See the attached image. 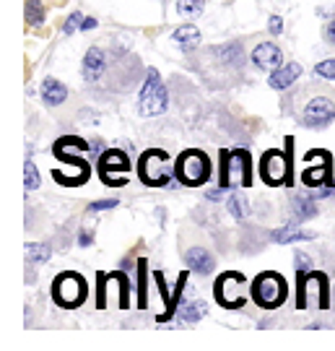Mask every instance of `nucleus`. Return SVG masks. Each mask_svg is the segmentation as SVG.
<instances>
[{"label":"nucleus","mask_w":335,"mask_h":351,"mask_svg":"<svg viewBox=\"0 0 335 351\" xmlns=\"http://www.w3.org/2000/svg\"><path fill=\"white\" fill-rule=\"evenodd\" d=\"M301 73H304V68H301L299 63H284L281 68L271 71V75H268V86L275 88V91H286V88H291L294 84H297L299 78H301Z\"/></svg>","instance_id":"ddd939ff"},{"label":"nucleus","mask_w":335,"mask_h":351,"mask_svg":"<svg viewBox=\"0 0 335 351\" xmlns=\"http://www.w3.org/2000/svg\"><path fill=\"white\" fill-rule=\"evenodd\" d=\"M91 242H94V232H88V229H84V232L78 234V245H81V247H88Z\"/></svg>","instance_id":"58836bf2"},{"label":"nucleus","mask_w":335,"mask_h":351,"mask_svg":"<svg viewBox=\"0 0 335 351\" xmlns=\"http://www.w3.org/2000/svg\"><path fill=\"white\" fill-rule=\"evenodd\" d=\"M136 271H138V307L146 310L149 307V261L140 258Z\"/></svg>","instance_id":"5701e85b"},{"label":"nucleus","mask_w":335,"mask_h":351,"mask_svg":"<svg viewBox=\"0 0 335 351\" xmlns=\"http://www.w3.org/2000/svg\"><path fill=\"white\" fill-rule=\"evenodd\" d=\"M314 75H320L325 81H335V58H325L314 65Z\"/></svg>","instance_id":"2f4dec72"},{"label":"nucleus","mask_w":335,"mask_h":351,"mask_svg":"<svg viewBox=\"0 0 335 351\" xmlns=\"http://www.w3.org/2000/svg\"><path fill=\"white\" fill-rule=\"evenodd\" d=\"M247 284L245 274L239 271H223L221 276L216 278V289H213V297L216 302L226 307V310H242L247 304V297L239 294V289Z\"/></svg>","instance_id":"6e6552de"},{"label":"nucleus","mask_w":335,"mask_h":351,"mask_svg":"<svg viewBox=\"0 0 335 351\" xmlns=\"http://www.w3.org/2000/svg\"><path fill=\"white\" fill-rule=\"evenodd\" d=\"M335 123V99L333 97H325V94H317L312 97L304 110L299 114V125L310 128V130H323V128L333 125Z\"/></svg>","instance_id":"1a4fd4ad"},{"label":"nucleus","mask_w":335,"mask_h":351,"mask_svg":"<svg viewBox=\"0 0 335 351\" xmlns=\"http://www.w3.org/2000/svg\"><path fill=\"white\" fill-rule=\"evenodd\" d=\"M110 71V52L101 47H88L81 63V75L86 84H99Z\"/></svg>","instance_id":"9b49d317"},{"label":"nucleus","mask_w":335,"mask_h":351,"mask_svg":"<svg viewBox=\"0 0 335 351\" xmlns=\"http://www.w3.org/2000/svg\"><path fill=\"white\" fill-rule=\"evenodd\" d=\"M258 175L265 185H294V138H286V149H268L260 156Z\"/></svg>","instance_id":"f257e3e1"},{"label":"nucleus","mask_w":335,"mask_h":351,"mask_svg":"<svg viewBox=\"0 0 335 351\" xmlns=\"http://www.w3.org/2000/svg\"><path fill=\"white\" fill-rule=\"evenodd\" d=\"M232 169H234V164H232V151H221L219 154V185L223 190H232Z\"/></svg>","instance_id":"a878e982"},{"label":"nucleus","mask_w":335,"mask_h":351,"mask_svg":"<svg viewBox=\"0 0 335 351\" xmlns=\"http://www.w3.org/2000/svg\"><path fill=\"white\" fill-rule=\"evenodd\" d=\"M99 21L97 19H91V16H84V21H81V32H91V29H97Z\"/></svg>","instance_id":"ea45409f"},{"label":"nucleus","mask_w":335,"mask_h":351,"mask_svg":"<svg viewBox=\"0 0 335 351\" xmlns=\"http://www.w3.org/2000/svg\"><path fill=\"white\" fill-rule=\"evenodd\" d=\"M97 162H99L101 182L110 185V188H123L125 182H127V172L133 169L130 156L123 149H104Z\"/></svg>","instance_id":"0eeeda50"},{"label":"nucleus","mask_w":335,"mask_h":351,"mask_svg":"<svg viewBox=\"0 0 335 351\" xmlns=\"http://www.w3.org/2000/svg\"><path fill=\"white\" fill-rule=\"evenodd\" d=\"M174 175L177 182L185 188H200L206 182H211L213 175V162L206 151L200 149H187L174 159Z\"/></svg>","instance_id":"f03ea898"},{"label":"nucleus","mask_w":335,"mask_h":351,"mask_svg":"<svg viewBox=\"0 0 335 351\" xmlns=\"http://www.w3.org/2000/svg\"><path fill=\"white\" fill-rule=\"evenodd\" d=\"M206 315H208V302L190 300L179 307V313H177V317H174V323H177V326H190V323H200Z\"/></svg>","instance_id":"aec40b11"},{"label":"nucleus","mask_w":335,"mask_h":351,"mask_svg":"<svg viewBox=\"0 0 335 351\" xmlns=\"http://www.w3.org/2000/svg\"><path fill=\"white\" fill-rule=\"evenodd\" d=\"M281 32H284V19L273 13V16H268V34L271 37H281Z\"/></svg>","instance_id":"c9c22d12"},{"label":"nucleus","mask_w":335,"mask_h":351,"mask_svg":"<svg viewBox=\"0 0 335 351\" xmlns=\"http://www.w3.org/2000/svg\"><path fill=\"white\" fill-rule=\"evenodd\" d=\"M271 239L278 242V245H294V242H310V239H314V232H301L297 221H288L281 229H273Z\"/></svg>","instance_id":"6ab92c4d"},{"label":"nucleus","mask_w":335,"mask_h":351,"mask_svg":"<svg viewBox=\"0 0 335 351\" xmlns=\"http://www.w3.org/2000/svg\"><path fill=\"white\" fill-rule=\"evenodd\" d=\"M112 208H117V201H114V198H104V201H97V203H88V213H99V211H112Z\"/></svg>","instance_id":"e433bc0d"},{"label":"nucleus","mask_w":335,"mask_h":351,"mask_svg":"<svg viewBox=\"0 0 335 351\" xmlns=\"http://www.w3.org/2000/svg\"><path fill=\"white\" fill-rule=\"evenodd\" d=\"M107 281H110V274L99 271V274H97V307H99V310L107 307Z\"/></svg>","instance_id":"7c9ffc66"},{"label":"nucleus","mask_w":335,"mask_h":351,"mask_svg":"<svg viewBox=\"0 0 335 351\" xmlns=\"http://www.w3.org/2000/svg\"><path fill=\"white\" fill-rule=\"evenodd\" d=\"M39 97H42V101H45L47 107H60L62 101L68 99V86L62 84L60 78L47 75V78L42 81V86H39Z\"/></svg>","instance_id":"2eb2a0df"},{"label":"nucleus","mask_w":335,"mask_h":351,"mask_svg":"<svg viewBox=\"0 0 335 351\" xmlns=\"http://www.w3.org/2000/svg\"><path fill=\"white\" fill-rule=\"evenodd\" d=\"M317 201L312 198L310 193H297L294 198H291V221H297V224H301V221H310V219H314L317 216Z\"/></svg>","instance_id":"dca6fc26"},{"label":"nucleus","mask_w":335,"mask_h":351,"mask_svg":"<svg viewBox=\"0 0 335 351\" xmlns=\"http://www.w3.org/2000/svg\"><path fill=\"white\" fill-rule=\"evenodd\" d=\"M226 208H229V213H232L234 219H242V216L247 213V201H245L242 195L232 193V195H229V201H226Z\"/></svg>","instance_id":"c756f323"},{"label":"nucleus","mask_w":335,"mask_h":351,"mask_svg":"<svg viewBox=\"0 0 335 351\" xmlns=\"http://www.w3.org/2000/svg\"><path fill=\"white\" fill-rule=\"evenodd\" d=\"M185 265L195 274V276H211L216 258L206 247H190L185 252Z\"/></svg>","instance_id":"4468645a"},{"label":"nucleus","mask_w":335,"mask_h":351,"mask_svg":"<svg viewBox=\"0 0 335 351\" xmlns=\"http://www.w3.org/2000/svg\"><path fill=\"white\" fill-rule=\"evenodd\" d=\"M138 110L146 117H156L169 110V88L164 86L162 73L156 68L146 71V81H143L140 97H138Z\"/></svg>","instance_id":"423d86ee"},{"label":"nucleus","mask_w":335,"mask_h":351,"mask_svg":"<svg viewBox=\"0 0 335 351\" xmlns=\"http://www.w3.org/2000/svg\"><path fill=\"white\" fill-rule=\"evenodd\" d=\"M312 265H314V261H312L307 252H301V250L294 252V271H297V274H310Z\"/></svg>","instance_id":"72a5a7b5"},{"label":"nucleus","mask_w":335,"mask_h":351,"mask_svg":"<svg viewBox=\"0 0 335 351\" xmlns=\"http://www.w3.org/2000/svg\"><path fill=\"white\" fill-rule=\"evenodd\" d=\"M138 177L146 188H166L169 182H177L172 156L164 149H149L138 159Z\"/></svg>","instance_id":"7ed1b4c3"},{"label":"nucleus","mask_w":335,"mask_h":351,"mask_svg":"<svg viewBox=\"0 0 335 351\" xmlns=\"http://www.w3.org/2000/svg\"><path fill=\"white\" fill-rule=\"evenodd\" d=\"M320 162L307 164L304 172H301V182L307 185L310 190L314 188H325V185H335V177H333V156L327 151H317Z\"/></svg>","instance_id":"9d476101"},{"label":"nucleus","mask_w":335,"mask_h":351,"mask_svg":"<svg viewBox=\"0 0 335 351\" xmlns=\"http://www.w3.org/2000/svg\"><path fill=\"white\" fill-rule=\"evenodd\" d=\"M314 276H317V289H320V307H323V310H327V276H325V274H320V271H317V274H314Z\"/></svg>","instance_id":"f704fd0d"},{"label":"nucleus","mask_w":335,"mask_h":351,"mask_svg":"<svg viewBox=\"0 0 335 351\" xmlns=\"http://www.w3.org/2000/svg\"><path fill=\"white\" fill-rule=\"evenodd\" d=\"M24 19L29 26H42L47 21V11H45V3L42 0H26Z\"/></svg>","instance_id":"393cba45"},{"label":"nucleus","mask_w":335,"mask_h":351,"mask_svg":"<svg viewBox=\"0 0 335 351\" xmlns=\"http://www.w3.org/2000/svg\"><path fill=\"white\" fill-rule=\"evenodd\" d=\"M206 11V0H177V13L185 19H198Z\"/></svg>","instance_id":"cd10ccee"},{"label":"nucleus","mask_w":335,"mask_h":351,"mask_svg":"<svg viewBox=\"0 0 335 351\" xmlns=\"http://www.w3.org/2000/svg\"><path fill=\"white\" fill-rule=\"evenodd\" d=\"M223 193H226V190H223L221 185H219V188L208 190V193H206V198H208V201H219V198H221Z\"/></svg>","instance_id":"a19ab883"},{"label":"nucleus","mask_w":335,"mask_h":351,"mask_svg":"<svg viewBox=\"0 0 335 351\" xmlns=\"http://www.w3.org/2000/svg\"><path fill=\"white\" fill-rule=\"evenodd\" d=\"M249 63L258 71L271 73V71L284 65V50L275 42H260V45H255V50L249 52Z\"/></svg>","instance_id":"f8f14e48"},{"label":"nucleus","mask_w":335,"mask_h":351,"mask_svg":"<svg viewBox=\"0 0 335 351\" xmlns=\"http://www.w3.org/2000/svg\"><path fill=\"white\" fill-rule=\"evenodd\" d=\"M81 21H84V13L73 11L68 19H65V24H62V34H65V37H73L75 32L81 29Z\"/></svg>","instance_id":"473e14b6"},{"label":"nucleus","mask_w":335,"mask_h":351,"mask_svg":"<svg viewBox=\"0 0 335 351\" xmlns=\"http://www.w3.org/2000/svg\"><path fill=\"white\" fill-rule=\"evenodd\" d=\"M323 37H325V42H327V45H333V47H335V19H330V21L325 24Z\"/></svg>","instance_id":"4c0bfd02"},{"label":"nucleus","mask_w":335,"mask_h":351,"mask_svg":"<svg viewBox=\"0 0 335 351\" xmlns=\"http://www.w3.org/2000/svg\"><path fill=\"white\" fill-rule=\"evenodd\" d=\"M39 185H42V177H39V169H37V164H34V159L29 156L24 164V188H26V193H32V190H37Z\"/></svg>","instance_id":"c85d7f7f"},{"label":"nucleus","mask_w":335,"mask_h":351,"mask_svg":"<svg viewBox=\"0 0 335 351\" xmlns=\"http://www.w3.org/2000/svg\"><path fill=\"white\" fill-rule=\"evenodd\" d=\"M110 281H117L120 284V307L127 310L130 307V276L125 271H112Z\"/></svg>","instance_id":"bb28decb"},{"label":"nucleus","mask_w":335,"mask_h":351,"mask_svg":"<svg viewBox=\"0 0 335 351\" xmlns=\"http://www.w3.org/2000/svg\"><path fill=\"white\" fill-rule=\"evenodd\" d=\"M172 42L182 52H193V50H198V47H200V42H203V34H200L198 26L182 24V26H177V29L172 32Z\"/></svg>","instance_id":"f3484780"},{"label":"nucleus","mask_w":335,"mask_h":351,"mask_svg":"<svg viewBox=\"0 0 335 351\" xmlns=\"http://www.w3.org/2000/svg\"><path fill=\"white\" fill-rule=\"evenodd\" d=\"M232 164H234V172L242 175V185L249 188L252 185V154L247 149H234L232 151Z\"/></svg>","instance_id":"4be33fe9"},{"label":"nucleus","mask_w":335,"mask_h":351,"mask_svg":"<svg viewBox=\"0 0 335 351\" xmlns=\"http://www.w3.org/2000/svg\"><path fill=\"white\" fill-rule=\"evenodd\" d=\"M88 297V284L86 278L81 276V274H75V271H62L55 276L52 281V300L58 307L62 310H75V307H81Z\"/></svg>","instance_id":"39448f33"},{"label":"nucleus","mask_w":335,"mask_h":351,"mask_svg":"<svg viewBox=\"0 0 335 351\" xmlns=\"http://www.w3.org/2000/svg\"><path fill=\"white\" fill-rule=\"evenodd\" d=\"M50 258H52V247L47 242H29L26 245V263L32 265V268L47 263Z\"/></svg>","instance_id":"b1692460"},{"label":"nucleus","mask_w":335,"mask_h":351,"mask_svg":"<svg viewBox=\"0 0 335 351\" xmlns=\"http://www.w3.org/2000/svg\"><path fill=\"white\" fill-rule=\"evenodd\" d=\"M211 55H216V60L226 68H234L239 71L242 63H245V50H242V42H226L221 47H213Z\"/></svg>","instance_id":"a211bd4d"},{"label":"nucleus","mask_w":335,"mask_h":351,"mask_svg":"<svg viewBox=\"0 0 335 351\" xmlns=\"http://www.w3.org/2000/svg\"><path fill=\"white\" fill-rule=\"evenodd\" d=\"M153 281H156V287H159V294H162L164 300V313L156 317L159 323H172L174 317H177V310H174V300L172 294H169V287H166V278H164L162 271H153Z\"/></svg>","instance_id":"412c9836"},{"label":"nucleus","mask_w":335,"mask_h":351,"mask_svg":"<svg viewBox=\"0 0 335 351\" xmlns=\"http://www.w3.org/2000/svg\"><path fill=\"white\" fill-rule=\"evenodd\" d=\"M249 294H252V300L258 307L262 310H275V307H281L288 297V284H286V278L281 274H275V271H262L255 276V281L249 284Z\"/></svg>","instance_id":"20e7f679"}]
</instances>
